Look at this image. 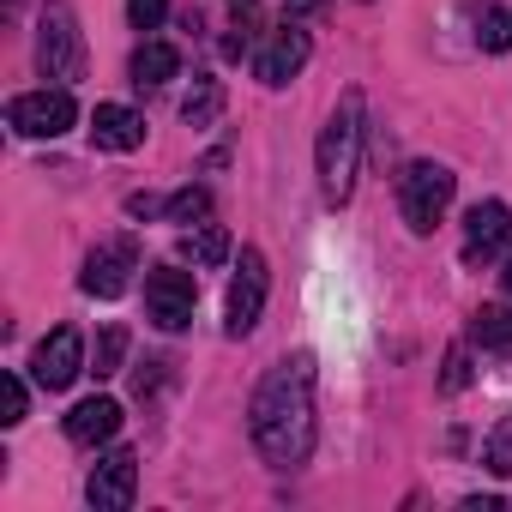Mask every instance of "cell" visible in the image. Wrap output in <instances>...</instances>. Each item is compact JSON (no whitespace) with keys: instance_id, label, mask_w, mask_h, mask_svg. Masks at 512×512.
I'll list each match as a JSON object with an SVG mask.
<instances>
[{"instance_id":"6","label":"cell","mask_w":512,"mask_h":512,"mask_svg":"<svg viewBox=\"0 0 512 512\" xmlns=\"http://www.w3.org/2000/svg\"><path fill=\"white\" fill-rule=\"evenodd\" d=\"M79 121V103H73V91H25V97H13L7 103V127L13 133H25V139H61L67 127Z\"/></svg>"},{"instance_id":"27","label":"cell","mask_w":512,"mask_h":512,"mask_svg":"<svg viewBox=\"0 0 512 512\" xmlns=\"http://www.w3.org/2000/svg\"><path fill=\"white\" fill-rule=\"evenodd\" d=\"M464 512H506V500H494V494L488 500H464Z\"/></svg>"},{"instance_id":"26","label":"cell","mask_w":512,"mask_h":512,"mask_svg":"<svg viewBox=\"0 0 512 512\" xmlns=\"http://www.w3.org/2000/svg\"><path fill=\"white\" fill-rule=\"evenodd\" d=\"M163 205H169V199H151V193H133V199H127V211H133V217H157Z\"/></svg>"},{"instance_id":"18","label":"cell","mask_w":512,"mask_h":512,"mask_svg":"<svg viewBox=\"0 0 512 512\" xmlns=\"http://www.w3.org/2000/svg\"><path fill=\"white\" fill-rule=\"evenodd\" d=\"M476 43H482L488 55H506V49H512V7H488V13L476 19Z\"/></svg>"},{"instance_id":"23","label":"cell","mask_w":512,"mask_h":512,"mask_svg":"<svg viewBox=\"0 0 512 512\" xmlns=\"http://www.w3.org/2000/svg\"><path fill=\"white\" fill-rule=\"evenodd\" d=\"M0 422H7V428L25 422V380L19 374H0Z\"/></svg>"},{"instance_id":"12","label":"cell","mask_w":512,"mask_h":512,"mask_svg":"<svg viewBox=\"0 0 512 512\" xmlns=\"http://www.w3.org/2000/svg\"><path fill=\"white\" fill-rule=\"evenodd\" d=\"M302 67H308V31H296V25L272 31L266 49L253 55V79H260V85H290Z\"/></svg>"},{"instance_id":"30","label":"cell","mask_w":512,"mask_h":512,"mask_svg":"<svg viewBox=\"0 0 512 512\" xmlns=\"http://www.w3.org/2000/svg\"><path fill=\"white\" fill-rule=\"evenodd\" d=\"M7 7H19V0H7Z\"/></svg>"},{"instance_id":"28","label":"cell","mask_w":512,"mask_h":512,"mask_svg":"<svg viewBox=\"0 0 512 512\" xmlns=\"http://www.w3.org/2000/svg\"><path fill=\"white\" fill-rule=\"evenodd\" d=\"M326 0H290V13H320Z\"/></svg>"},{"instance_id":"25","label":"cell","mask_w":512,"mask_h":512,"mask_svg":"<svg viewBox=\"0 0 512 512\" xmlns=\"http://www.w3.org/2000/svg\"><path fill=\"white\" fill-rule=\"evenodd\" d=\"M464 386H470V356L452 344V350H446V374H440V392H464Z\"/></svg>"},{"instance_id":"13","label":"cell","mask_w":512,"mask_h":512,"mask_svg":"<svg viewBox=\"0 0 512 512\" xmlns=\"http://www.w3.org/2000/svg\"><path fill=\"white\" fill-rule=\"evenodd\" d=\"M91 145L97 151H139L145 145V121L127 103H97L91 109Z\"/></svg>"},{"instance_id":"14","label":"cell","mask_w":512,"mask_h":512,"mask_svg":"<svg viewBox=\"0 0 512 512\" xmlns=\"http://www.w3.org/2000/svg\"><path fill=\"white\" fill-rule=\"evenodd\" d=\"M121 434V404L115 398H85L67 410V440L73 446H97V440H115Z\"/></svg>"},{"instance_id":"7","label":"cell","mask_w":512,"mask_h":512,"mask_svg":"<svg viewBox=\"0 0 512 512\" xmlns=\"http://www.w3.org/2000/svg\"><path fill=\"white\" fill-rule=\"evenodd\" d=\"M266 290H272V278H266V253H260V247H241V272H235L229 308H223V332H229V338H247L253 326H260Z\"/></svg>"},{"instance_id":"1","label":"cell","mask_w":512,"mask_h":512,"mask_svg":"<svg viewBox=\"0 0 512 512\" xmlns=\"http://www.w3.org/2000/svg\"><path fill=\"white\" fill-rule=\"evenodd\" d=\"M247 434L272 470H296L314 452V356H284L247 404Z\"/></svg>"},{"instance_id":"16","label":"cell","mask_w":512,"mask_h":512,"mask_svg":"<svg viewBox=\"0 0 512 512\" xmlns=\"http://www.w3.org/2000/svg\"><path fill=\"white\" fill-rule=\"evenodd\" d=\"M470 338H476L482 350H500V356H512V308H476V320H470Z\"/></svg>"},{"instance_id":"11","label":"cell","mask_w":512,"mask_h":512,"mask_svg":"<svg viewBox=\"0 0 512 512\" xmlns=\"http://www.w3.org/2000/svg\"><path fill=\"white\" fill-rule=\"evenodd\" d=\"M31 374H37V386H43V392H67V386L85 374V338H79L73 326H55V332L37 344Z\"/></svg>"},{"instance_id":"29","label":"cell","mask_w":512,"mask_h":512,"mask_svg":"<svg viewBox=\"0 0 512 512\" xmlns=\"http://www.w3.org/2000/svg\"><path fill=\"white\" fill-rule=\"evenodd\" d=\"M500 284H506V296H512V260H506V272H500Z\"/></svg>"},{"instance_id":"24","label":"cell","mask_w":512,"mask_h":512,"mask_svg":"<svg viewBox=\"0 0 512 512\" xmlns=\"http://www.w3.org/2000/svg\"><path fill=\"white\" fill-rule=\"evenodd\" d=\"M127 19H133V31H157L169 19V0H127Z\"/></svg>"},{"instance_id":"3","label":"cell","mask_w":512,"mask_h":512,"mask_svg":"<svg viewBox=\"0 0 512 512\" xmlns=\"http://www.w3.org/2000/svg\"><path fill=\"white\" fill-rule=\"evenodd\" d=\"M452 193H458V175H452L446 163H410V169L398 175V211H404V223H410L416 235H428V229L446 217Z\"/></svg>"},{"instance_id":"5","label":"cell","mask_w":512,"mask_h":512,"mask_svg":"<svg viewBox=\"0 0 512 512\" xmlns=\"http://www.w3.org/2000/svg\"><path fill=\"white\" fill-rule=\"evenodd\" d=\"M193 302H199V278L181 266H151L145 272V314L157 332H187L193 326Z\"/></svg>"},{"instance_id":"10","label":"cell","mask_w":512,"mask_h":512,"mask_svg":"<svg viewBox=\"0 0 512 512\" xmlns=\"http://www.w3.org/2000/svg\"><path fill=\"white\" fill-rule=\"evenodd\" d=\"M133 488H139V458H133L127 446L103 452V458L91 464V476H85V500H91L97 512H127V506H133Z\"/></svg>"},{"instance_id":"9","label":"cell","mask_w":512,"mask_h":512,"mask_svg":"<svg viewBox=\"0 0 512 512\" xmlns=\"http://www.w3.org/2000/svg\"><path fill=\"white\" fill-rule=\"evenodd\" d=\"M133 272H139V247L121 235V241L91 247V260H85V272H79V290L97 296V302H115V296H127Z\"/></svg>"},{"instance_id":"8","label":"cell","mask_w":512,"mask_h":512,"mask_svg":"<svg viewBox=\"0 0 512 512\" xmlns=\"http://www.w3.org/2000/svg\"><path fill=\"white\" fill-rule=\"evenodd\" d=\"M506 253H512V205H500V199L470 205V217H464V266H494Z\"/></svg>"},{"instance_id":"21","label":"cell","mask_w":512,"mask_h":512,"mask_svg":"<svg viewBox=\"0 0 512 512\" xmlns=\"http://www.w3.org/2000/svg\"><path fill=\"white\" fill-rule=\"evenodd\" d=\"M205 211H211V193H205V187H181V193L163 205V217H169V223H199Z\"/></svg>"},{"instance_id":"20","label":"cell","mask_w":512,"mask_h":512,"mask_svg":"<svg viewBox=\"0 0 512 512\" xmlns=\"http://www.w3.org/2000/svg\"><path fill=\"white\" fill-rule=\"evenodd\" d=\"M482 464H488L494 476H512V416H500L494 434L482 440Z\"/></svg>"},{"instance_id":"4","label":"cell","mask_w":512,"mask_h":512,"mask_svg":"<svg viewBox=\"0 0 512 512\" xmlns=\"http://www.w3.org/2000/svg\"><path fill=\"white\" fill-rule=\"evenodd\" d=\"M37 67L43 79H61V85L85 73V43H79V19L67 0H49V13L37 25Z\"/></svg>"},{"instance_id":"22","label":"cell","mask_w":512,"mask_h":512,"mask_svg":"<svg viewBox=\"0 0 512 512\" xmlns=\"http://www.w3.org/2000/svg\"><path fill=\"white\" fill-rule=\"evenodd\" d=\"M217 103H223V91H217V79H199V91H193V97L181 103V115H187L193 127H205V121L217 115Z\"/></svg>"},{"instance_id":"19","label":"cell","mask_w":512,"mask_h":512,"mask_svg":"<svg viewBox=\"0 0 512 512\" xmlns=\"http://www.w3.org/2000/svg\"><path fill=\"white\" fill-rule=\"evenodd\" d=\"M121 362H127V326H103L91 374H97V380H109V374H121Z\"/></svg>"},{"instance_id":"17","label":"cell","mask_w":512,"mask_h":512,"mask_svg":"<svg viewBox=\"0 0 512 512\" xmlns=\"http://www.w3.org/2000/svg\"><path fill=\"white\" fill-rule=\"evenodd\" d=\"M187 260H193V266H223V260H229V229H223V223H199V229L187 235Z\"/></svg>"},{"instance_id":"2","label":"cell","mask_w":512,"mask_h":512,"mask_svg":"<svg viewBox=\"0 0 512 512\" xmlns=\"http://www.w3.org/2000/svg\"><path fill=\"white\" fill-rule=\"evenodd\" d=\"M362 91H344L332 121L320 127V145H314V163H320V193L326 205H344L356 193V175H362Z\"/></svg>"},{"instance_id":"15","label":"cell","mask_w":512,"mask_h":512,"mask_svg":"<svg viewBox=\"0 0 512 512\" xmlns=\"http://www.w3.org/2000/svg\"><path fill=\"white\" fill-rule=\"evenodd\" d=\"M127 73H133V85H169L181 73V49L175 43H139L133 61H127Z\"/></svg>"}]
</instances>
